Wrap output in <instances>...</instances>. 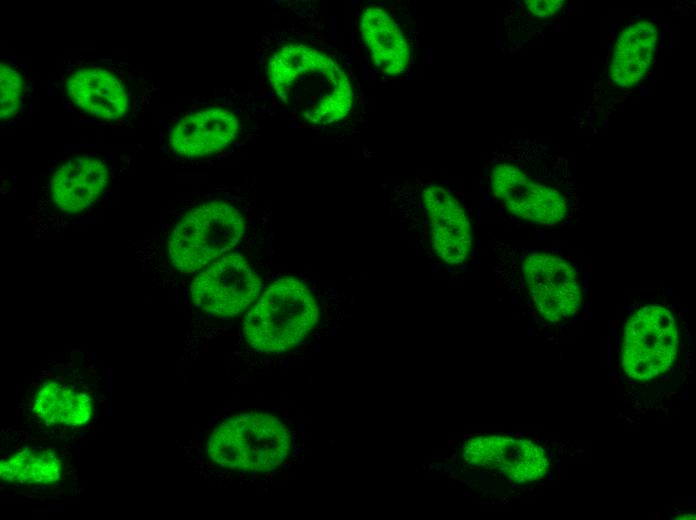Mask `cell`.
<instances>
[{
	"instance_id": "3957f363",
	"label": "cell",
	"mask_w": 696,
	"mask_h": 520,
	"mask_svg": "<svg viewBox=\"0 0 696 520\" xmlns=\"http://www.w3.org/2000/svg\"><path fill=\"white\" fill-rule=\"evenodd\" d=\"M268 74L281 101L308 122L331 124L351 110L353 93L346 73L310 46H283L271 57Z\"/></svg>"
},
{
	"instance_id": "6da1fadb",
	"label": "cell",
	"mask_w": 696,
	"mask_h": 520,
	"mask_svg": "<svg viewBox=\"0 0 696 520\" xmlns=\"http://www.w3.org/2000/svg\"><path fill=\"white\" fill-rule=\"evenodd\" d=\"M486 178L492 197L519 220L564 231L582 219L580 196L567 160L545 147L498 153Z\"/></svg>"
},
{
	"instance_id": "5bb4252c",
	"label": "cell",
	"mask_w": 696,
	"mask_h": 520,
	"mask_svg": "<svg viewBox=\"0 0 696 520\" xmlns=\"http://www.w3.org/2000/svg\"><path fill=\"white\" fill-rule=\"evenodd\" d=\"M657 42L658 30L651 21H637L622 30L609 64L611 81L624 89L639 83L650 69Z\"/></svg>"
},
{
	"instance_id": "7c38bea8",
	"label": "cell",
	"mask_w": 696,
	"mask_h": 520,
	"mask_svg": "<svg viewBox=\"0 0 696 520\" xmlns=\"http://www.w3.org/2000/svg\"><path fill=\"white\" fill-rule=\"evenodd\" d=\"M65 85L72 102L90 115L117 120L130 108L125 84L105 68H80L69 76Z\"/></svg>"
},
{
	"instance_id": "5b68a950",
	"label": "cell",
	"mask_w": 696,
	"mask_h": 520,
	"mask_svg": "<svg viewBox=\"0 0 696 520\" xmlns=\"http://www.w3.org/2000/svg\"><path fill=\"white\" fill-rule=\"evenodd\" d=\"M290 451L286 426L266 413H245L224 420L210 434L207 454L221 467L267 472L280 466Z\"/></svg>"
},
{
	"instance_id": "52a82bcc",
	"label": "cell",
	"mask_w": 696,
	"mask_h": 520,
	"mask_svg": "<svg viewBox=\"0 0 696 520\" xmlns=\"http://www.w3.org/2000/svg\"><path fill=\"white\" fill-rule=\"evenodd\" d=\"M679 341L673 312L658 303L643 305L623 323L621 366L632 379L651 380L674 364Z\"/></svg>"
},
{
	"instance_id": "4fadbf2b",
	"label": "cell",
	"mask_w": 696,
	"mask_h": 520,
	"mask_svg": "<svg viewBox=\"0 0 696 520\" xmlns=\"http://www.w3.org/2000/svg\"><path fill=\"white\" fill-rule=\"evenodd\" d=\"M108 181L106 164L80 156L63 163L50 180L52 199L66 213L85 210L100 196Z\"/></svg>"
},
{
	"instance_id": "8fae6325",
	"label": "cell",
	"mask_w": 696,
	"mask_h": 520,
	"mask_svg": "<svg viewBox=\"0 0 696 520\" xmlns=\"http://www.w3.org/2000/svg\"><path fill=\"white\" fill-rule=\"evenodd\" d=\"M239 129L240 123L234 113L209 108L181 118L170 132L169 144L184 157H202L228 146Z\"/></svg>"
},
{
	"instance_id": "8992f818",
	"label": "cell",
	"mask_w": 696,
	"mask_h": 520,
	"mask_svg": "<svg viewBox=\"0 0 696 520\" xmlns=\"http://www.w3.org/2000/svg\"><path fill=\"white\" fill-rule=\"evenodd\" d=\"M244 233L240 212L225 202L203 204L188 212L172 231L168 253L173 266L193 274L231 250Z\"/></svg>"
},
{
	"instance_id": "2e32d148",
	"label": "cell",
	"mask_w": 696,
	"mask_h": 520,
	"mask_svg": "<svg viewBox=\"0 0 696 520\" xmlns=\"http://www.w3.org/2000/svg\"><path fill=\"white\" fill-rule=\"evenodd\" d=\"M32 411L49 426L78 427L90 421L93 401L84 392L49 381L37 390Z\"/></svg>"
},
{
	"instance_id": "d6986e66",
	"label": "cell",
	"mask_w": 696,
	"mask_h": 520,
	"mask_svg": "<svg viewBox=\"0 0 696 520\" xmlns=\"http://www.w3.org/2000/svg\"><path fill=\"white\" fill-rule=\"evenodd\" d=\"M526 6L528 10L538 18H550L555 15L564 5V1L559 0H546V1H536L529 0L526 1Z\"/></svg>"
},
{
	"instance_id": "ac0fdd59",
	"label": "cell",
	"mask_w": 696,
	"mask_h": 520,
	"mask_svg": "<svg viewBox=\"0 0 696 520\" xmlns=\"http://www.w3.org/2000/svg\"><path fill=\"white\" fill-rule=\"evenodd\" d=\"M0 88L1 119L5 120L15 115L20 108L23 82L18 71L3 62L0 68Z\"/></svg>"
},
{
	"instance_id": "e0dca14e",
	"label": "cell",
	"mask_w": 696,
	"mask_h": 520,
	"mask_svg": "<svg viewBox=\"0 0 696 520\" xmlns=\"http://www.w3.org/2000/svg\"><path fill=\"white\" fill-rule=\"evenodd\" d=\"M63 472L60 459L51 451L26 448L0 464V478L7 483L51 484Z\"/></svg>"
},
{
	"instance_id": "9a60e30c",
	"label": "cell",
	"mask_w": 696,
	"mask_h": 520,
	"mask_svg": "<svg viewBox=\"0 0 696 520\" xmlns=\"http://www.w3.org/2000/svg\"><path fill=\"white\" fill-rule=\"evenodd\" d=\"M360 32L374 64L383 73L399 75L407 69L409 45L399 25L385 10L366 8L361 15Z\"/></svg>"
},
{
	"instance_id": "ba28073f",
	"label": "cell",
	"mask_w": 696,
	"mask_h": 520,
	"mask_svg": "<svg viewBox=\"0 0 696 520\" xmlns=\"http://www.w3.org/2000/svg\"><path fill=\"white\" fill-rule=\"evenodd\" d=\"M190 289L194 305L208 315L233 317L254 302L261 282L241 255L231 253L196 276Z\"/></svg>"
},
{
	"instance_id": "7a4b0ae2",
	"label": "cell",
	"mask_w": 696,
	"mask_h": 520,
	"mask_svg": "<svg viewBox=\"0 0 696 520\" xmlns=\"http://www.w3.org/2000/svg\"><path fill=\"white\" fill-rule=\"evenodd\" d=\"M492 271L525 293L540 319L559 326L580 312L588 272L563 250L496 240L489 245Z\"/></svg>"
},
{
	"instance_id": "9c48e42d",
	"label": "cell",
	"mask_w": 696,
	"mask_h": 520,
	"mask_svg": "<svg viewBox=\"0 0 696 520\" xmlns=\"http://www.w3.org/2000/svg\"><path fill=\"white\" fill-rule=\"evenodd\" d=\"M462 457L472 466L500 472L516 483L539 480L549 467L542 447L506 436L472 438L463 446Z\"/></svg>"
},
{
	"instance_id": "277c9868",
	"label": "cell",
	"mask_w": 696,
	"mask_h": 520,
	"mask_svg": "<svg viewBox=\"0 0 696 520\" xmlns=\"http://www.w3.org/2000/svg\"><path fill=\"white\" fill-rule=\"evenodd\" d=\"M318 320V304L295 278L275 281L247 313L243 334L262 353H281L299 344Z\"/></svg>"
},
{
	"instance_id": "30bf717a",
	"label": "cell",
	"mask_w": 696,
	"mask_h": 520,
	"mask_svg": "<svg viewBox=\"0 0 696 520\" xmlns=\"http://www.w3.org/2000/svg\"><path fill=\"white\" fill-rule=\"evenodd\" d=\"M422 201L435 255L450 266L464 264L473 247L472 225L464 208L448 190L439 186L426 187Z\"/></svg>"
}]
</instances>
